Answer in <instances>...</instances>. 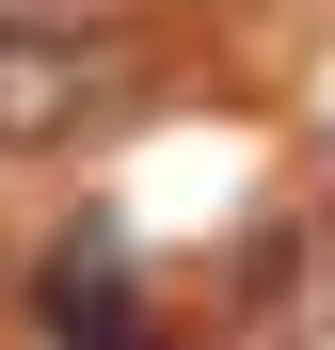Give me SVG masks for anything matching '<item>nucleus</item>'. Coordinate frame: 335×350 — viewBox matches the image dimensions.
Segmentation results:
<instances>
[{
    "label": "nucleus",
    "instance_id": "20e7f679",
    "mask_svg": "<svg viewBox=\"0 0 335 350\" xmlns=\"http://www.w3.org/2000/svg\"><path fill=\"white\" fill-rule=\"evenodd\" d=\"M0 32H80V0H0Z\"/></svg>",
    "mask_w": 335,
    "mask_h": 350
},
{
    "label": "nucleus",
    "instance_id": "f257e3e1",
    "mask_svg": "<svg viewBox=\"0 0 335 350\" xmlns=\"http://www.w3.org/2000/svg\"><path fill=\"white\" fill-rule=\"evenodd\" d=\"M128 96H144V48H112V32H0V159H64Z\"/></svg>",
    "mask_w": 335,
    "mask_h": 350
},
{
    "label": "nucleus",
    "instance_id": "f03ea898",
    "mask_svg": "<svg viewBox=\"0 0 335 350\" xmlns=\"http://www.w3.org/2000/svg\"><path fill=\"white\" fill-rule=\"evenodd\" d=\"M48 334L64 350H160L144 303H128V239H112V223H80V239L48 255Z\"/></svg>",
    "mask_w": 335,
    "mask_h": 350
},
{
    "label": "nucleus",
    "instance_id": "7ed1b4c3",
    "mask_svg": "<svg viewBox=\"0 0 335 350\" xmlns=\"http://www.w3.org/2000/svg\"><path fill=\"white\" fill-rule=\"evenodd\" d=\"M256 350H335V223H288L256 255Z\"/></svg>",
    "mask_w": 335,
    "mask_h": 350
}]
</instances>
